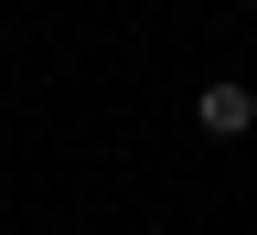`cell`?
<instances>
[{
    "label": "cell",
    "instance_id": "6da1fadb",
    "mask_svg": "<svg viewBox=\"0 0 257 235\" xmlns=\"http://www.w3.org/2000/svg\"><path fill=\"white\" fill-rule=\"evenodd\" d=\"M193 128L225 150V139H246L257 128V86H236V75H214V86H193Z\"/></svg>",
    "mask_w": 257,
    "mask_h": 235
},
{
    "label": "cell",
    "instance_id": "7a4b0ae2",
    "mask_svg": "<svg viewBox=\"0 0 257 235\" xmlns=\"http://www.w3.org/2000/svg\"><path fill=\"white\" fill-rule=\"evenodd\" d=\"M246 22H257V0H246Z\"/></svg>",
    "mask_w": 257,
    "mask_h": 235
},
{
    "label": "cell",
    "instance_id": "3957f363",
    "mask_svg": "<svg viewBox=\"0 0 257 235\" xmlns=\"http://www.w3.org/2000/svg\"><path fill=\"white\" fill-rule=\"evenodd\" d=\"M246 235H257V224H246Z\"/></svg>",
    "mask_w": 257,
    "mask_h": 235
}]
</instances>
